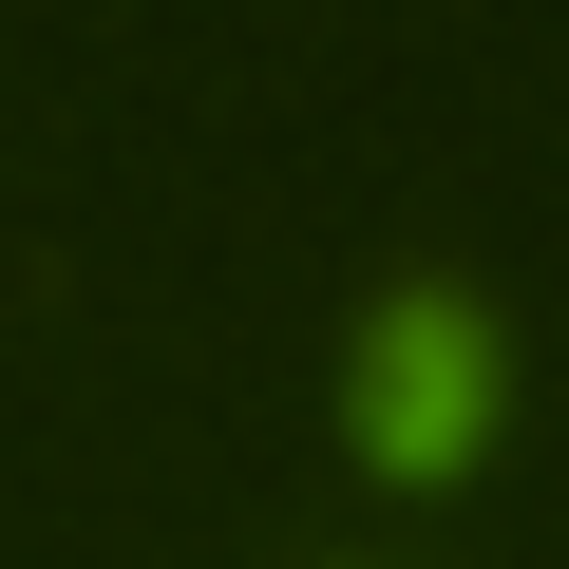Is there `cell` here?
Returning <instances> with one entry per match:
<instances>
[{
    "label": "cell",
    "instance_id": "cell-1",
    "mask_svg": "<svg viewBox=\"0 0 569 569\" xmlns=\"http://www.w3.org/2000/svg\"><path fill=\"white\" fill-rule=\"evenodd\" d=\"M475 399H493V361H475V323H456V305L380 323V418H361V437H380L399 475H437V456L475 437Z\"/></svg>",
    "mask_w": 569,
    "mask_h": 569
}]
</instances>
